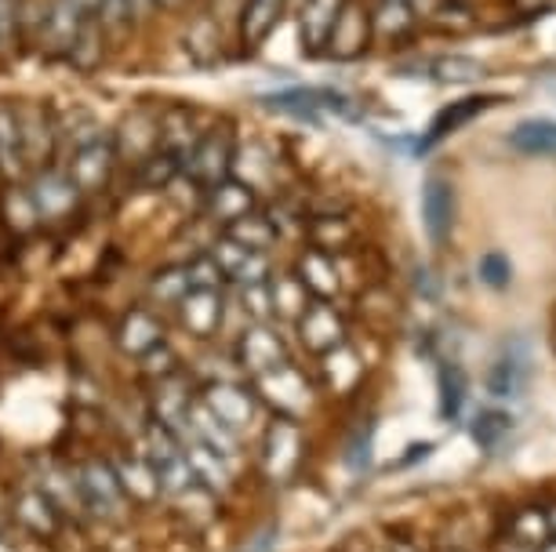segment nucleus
Listing matches in <instances>:
<instances>
[{
  "label": "nucleus",
  "instance_id": "1",
  "mask_svg": "<svg viewBox=\"0 0 556 552\" xmlns=\"http://www.w3.org/2000/svg\"><path fill=\"white\" fill-rule=\"evenodd\" d=\"M73 139V150H70V161H66V171L70 179L77 182V190L84 196L91 193H102L117 171V150H113V134H106V128L80 113V124L70 131Z\"/></svg>",
  "mask_w": 556,
  "mask_h": 552
},
{
  "label": "nucleus",
  "instance_id": "2",
  "mask_svg": "<svg viewBox=\"0 0 556 552\" xmlns=\"http://www.w3.org/2000/svg\"><path fill=\"white\" fill-rule=\"evenodd\" d=\"M73 468H77V487H80L88 519H96V524H124L131 513V502H128V495H124L117 473H113L110 458L96 454Z\"/></svg>",
  "mask_w": 556,
  "mask_h": 552
},
{
  "label": "nucleus",
  "instance_id": "3",
  "mask_svg": "<svg viewBox=\"0 0 556 552\" xmlns=\"http://www.w3.org/2000/svg\"><path fill=\"white\" fill-rule=\"evenodd\" d=\"M233 134L226 128H204L201 139L193 142L190 156L182 164V175L201 190H212L215 182L229 179V168H233Z\"/></svg>",
  "mask_w": 556,
  "mask_h": 552
},
{
  "label": "nucleus",
  "instance_id": "4",
  "mask_svg": "<svg viewBox=\"0 0 556 552\" xmlns=\"http://www.w3.org/2000/svg\"><path fill=\"white\" fill-rule=\"evenodd\" d=\"M26 190L34 196L40 222H62V218H70L84 196L77 190V182L70 179L66 164H45V168H37L34 182H29Z\"/></svg>",
  "mask_w": 556,
  "mask_h": 552
},
{
  "label": "nucleus",
  "instance_id": "5",
  "mask_svg": "<svg viewBox=\"0 0 556 552\" xmlns=\"http://www.w3.org/2000/svg\"><path fill=\"white\" fill-rule=\"evenodd\" d=\"M197 397L201 393L193 389V374L186 371H175L161 382H150V422H161L164 429L178 433V440H182L186 414H190Z\"/></svg>",
  "mask_w": 556,
  "mask_h": 552
},
{
  "label": "nucleus",
  "instance_id": "6",
  "mask_svg": "<svg viewBox=\"0 0 556 552\" xmlns=\"http://www.w3.org/2000/svg\"><path fill=\"white\" fill-rule=\"evenodd\" d=\"M201 403L215 414L218 422L229 425L237 436L255 422V389L237 378H223V382H204L201 389Z\"/></svg>",
  "mask_w": 556,
  "mask_h": 552
},
{
  "label": "nucleus",
  "instance_id": "7",
  "mask_svg": "<svg viewBox=\"0 0 556 552\" xmlns=\"http://www.w3.org/2000/svg\"><path fill=\"white\" fill-rule=\"evenodd\" d=\"M207 255L218 262V269H223L229 287L266 284V280H269V255L266 252H251V247L229 241L226 233H215V241L207 244Z\"/></svg>",
  "mask_w": 556,
  "mask_h": 552
},
{
  "label": "nucleus",
  "instance_id": "8",
  "mask_svg": "<svg viewBox=\"0 0 556 552\" xmlns=\"http://www.w3.org/2000/svg\"><path fill=\"white\" fill-rule=\"evenodd\" d=\"M255 211V190L244 182H237L233 175L223 182H215L212 190H204L201 215L207 226H215V233H223L226 226H233L237 218H244Z\"/></svg>",
  "mask_w": 556,
  "mask_h": 552
},
{
  "label": "nucleus",
  "instance_id": "9",
  "mask_svg": "<svg viewBox=\"0 0 556 552\" xmlns=\"http://www.w3.org/2000/svg\"><path fill=\"white\" fill-rule=\"evenodd\" d=\"M237 363L248 378H258V374L273 371L277 363H285V342H280V335L273 331L269 320H262V324H248L244 331H240Z\"/></svg>",
  "mask_w": 556,
  "mask_h": 552
},
{
  "label": "nucleus",
  "instance_id": "10",
  "mask_svg": "<svg viewBox=\"0 0 556 552\" xmlns=\"http://www.w3.org/2000/svg\"><path fill=\"white\" fill-rule=\"evenodd\" d=\"M88 18H99V15H88L84 8L73 4V0H51L45 8V15H40V48H45L48 55H70Z\"/></svg>",
  "mask_w": 556,
  "mask_h": 552
},
{
  "label": "nucleus",
  "instance_id": "11",
  "mask_svg": "<svg viewBox=\"0 0 556 552\" xmlns=\"http://www.w3.org/2000/svg\"><path fill=\"white\" fill-rule=\"evenodd\" d=\"M175 317L186 335L193 338H215L226 320V291H186V298L175 306Z\"/></svg>",
  "mask_w": 556,
  "mask_h": 552
},
{
  "label": "nucleus",
  "instance_id": "12",
  "mask_svg": "<svg viewBox=\"0 0 556 552\" xmlns=\"http://www.w3.org/2000/svg\"><path fill=\"white\" fill-rule=\"evenodd\" d=\"M156 145H161V113L153 110H135L131 117H124L121 131L113 134V150H117V164H139L146 156L156 153Z\"/></svg>",
  "mask_w": 556,
  "mask_h": 552
},
{
  "label": "nucleus",
  "instance_id": "13",
  "mask_svg": "<svg viewBox=\"0 0 556 552\" xmlns=\"http://www.w3.org/2000/svg\"><path fill=\"white\" fill-rule=\"evenodd\" d=\"M12 524H18L34 538H55L66 519H62V513L48 502V495L37 484H26L12 498Z\"/></svg>",
  "mask_w": 556,
  "mask_h": 552
},
{
  "label": "nucleus",
  "instance_id": "14",
  "mask_svg": "<svg viewBox=\"0 0 556 552\" xmlns=\"http://www.w3.org/2000/svg\"><path fill=\"white\" fill-rule=\"evenodd\" d=\"M113 473H117V480L124 487V495H128L131 505H142L150 509L156 502H164V491H161V480H156V468L146 462L139 451L131 454H113Z\"/></svg>",
  "mask_w": 556,
  "mask_h": 552
},
{
  "label": "nucleus",
  "instance_id": "15",
  "mask_svg": "<svg viewBox=\"0 0 556 552\" xmlns=\"http://www.w3.org/2000/svg\"><path fill=\"white\" fill-rule=\"evenodd\" d=\"M167 335H164V320L156 317L153 309H128L121 317L117 324V335H113V342H117V349L124 352V357L139 360L142 352H150L153 346H161Z\"/></svg>",
  "mask_w": 556,
  "mask_h": 552
},
{
  "label": "nucleus",
  "instance_id": "16",
  "mask_svg": "<svg viewBox=\"0 0 556 552\" xmlns=\"http://www.w3.org/2000/svg\"><path fill=\"white\" fill-rule=\"evenodd\" d=\"M18 110V128H23V153H26V171H37L51 164L55 153V124H51L45 106H15Z\"/></svg>",
  "mask_w": 556,
  "mask_h": 552
},
{
  "label": "nucleus",
  "instance_id": "17",
  "mask_svg": "<svg viewBox=\"0 0 556 552\" xmlns=\"http://www.w3.org/2000/svg\"><path fill=\"white\" fill-rule=\"evenodd\" d=\"M422 226L433 244H447L455 229V185L447 179H426L422 185Z\"/></svg>",
  "mask_w": 556,
  "mask_h": 552
},
{
  "label": "nucleus",
  "instance_id": "18",
  "mask_svg": "<svg viewBox=\"0 0 556 552\" xmlns=\"http://www.w3.org/2000/svg\"><path fill=\"white\" fill-rule=\"evenodd\" d=\"M345 0H302L299 15V34H302V51L306 55H324L331 40V29L339 23Z\"/></svg>",
  "mask_w": 556,
  "mask_h": 552
},
{
  "label": "nucleus",
  "instance_id": "19",
  "mask_svg": "<svg viewBox=\"0 0 556 552\" xmlns=\"http://www.w3.org/2000/svg\"><path fill=\"white\" fill-rule=\"evenodd\" d=\"M186 436H193V440H201L204 447H212V451L223 454L226 462H237V454H240V436H237L233 429H229V425L218 422L215 414L201 403V397L193 400L190 414H186V433H182V440H186Z\"/></svg>",
  "mask_w": 556,
  "mask_h": 552
},
{
  "label": "nucleus",
  "instance_id": "20",
  "mask_svg": "<svg viewBox=\"0 0 556 552\" xmlns=\"http://www.w3.org/2000/svg\"><path fill=\"white\" fill-rule=\"evenodd\" d=\"M182 451H186V462H190L201 487H207L212 495H226L229 487H233V462H226L218 451L204 447L201 440H193V436L182 440Z\"/></svg>",
  "mask_w": 556,
  "mask_h": 552
},
{
  "label": "nucleus",
  "instance_id": "21",
  "mask_svg": "<svg viewBox=\"0 0 556 552\" xmlns=\"http://www.w3.org/2000/svg\"><path fill=\"white\" fill-rule=\"evenodd\" d=\"M367 29H371V18H367L364 8H356L353 0H345L339 23L331 29L328 40V55L334 59H356L367 48Z\"/></svg>",
  "mask_w": 556,
  "mask_h": 552
},
{
  "label": "nucleus",
  "instance_id": "22",
  "mask_svg": "<svg viewBox=\"0 0 556 552\" xmlns=\"http://www.w3.org/2000/svg\"><path fill=\"white\" fill-rule=\"evenodd\" d=\"M23 175H26V153H23L18 110L0 102V182H15Z\"/></svg>",
  "mask_w": 556,
  "mask_h": 552
},
{
  "label": "nucleus",
  "instance_id": "23",
  "mask_svg": "<svg viewBox=\"0 0 556 552\" xmlns=\"http://www.w3.org/2000/svg\"><path fill=\"white\" fill-rule=\"evenodd\" d=\"M204 128H197V117L190 110H164L161 113V145L156 150L172 153L178 164H186V156H190L193 142L201 139Z\"/></svg>",
  "mask_w": 556,
  "mask_h": 552
},
{
  "label": "nucleus",
  "instance_id": "24",
  "mask_svg": "<svg viewBox=\"0 0 556 552\" xmlns=\"http://www.w3.org/2000/svg\"><path fill=\"white\" fill-rule=\"evenodd\" d=\"M285 12L288 0H244V8H240V40L248 48H258L262 40H269Z\"/></svg>",
  "mask_w": 556,
  "mask_h": 552
},
{
  "label": "nucleus",
  "instance_id": "25",
  "mask_svg": "<svg viewBox=\"0 0 556 552\" xmlns=\"http://www.w3.org/2000/svg\"><path fill=\"white\" fill-rule=\"evenodd\" d=\"M491 102H495V99H484V95H480V99L473 95V99L451 102V106H444V110H440L437 117H433V124H429V134H426L422 142H418V150H429L433 142L447 139L451 131H458L462 124H469V120L477 117V113H484V110L491 106Z\"/></svg>",
  "mask_w": 556,
  "mask_h": 552
},
{
  "label": "nucleus",
  "instance_id": "26",
  "mask_svg": "<svg viewBox=\"0 0 556 552\" xmlns=\"http://www.w3.org/2000/svg\"><path fill=\"white\" fill-rule=\"evenodd\" d=\"M273 171H277V161H273L258 142H248V145H240V150H233V168H229V175H233L237 182L251 185V190H262V185L273 182Z\"/></svg>",
  "mask_w": 556,
  "mask_h": 552
},
{
  "label": "nucleus",
  "instance_id": "27",
  "mask_svg": "<svg viewBox=\"0 0 556 552\" xmlns=\"http://www.w3.org/2000/svg\"><path fill=\"white\" fill-rule=\"evenodd\" d=\"M269 306L277 317H302L309 309V291L302 287V280L295 273H269Z\"/></svg>",
  "mask_w": 556,
  "mask_h": 552
},
{
  "label": "nucleus",
  "instance_id": "28",
  "mask_svg": "<svg viewBox=\"0 0 556 552\" xmlns=\"http://www.w3.org/2000/svg\"><path fill=\"white\" fill-rule=\"evenodd\" d=\"M299 331H302V342L313 349H331L334 342L342 338V324L339 317H334L331 306H324V301H317V306H309L306 312L299 317Z\"/></svg>",
  "mask_w": 556,
  "mask_h": 552
},
{
  "label": "nucleus",
  "instance_id": "29",
  "mask_svg": "<svg viewBox=\"0 0 556 552\" xmlns=\"http://www.w3.org/2000/svg\"><path fill=\"white\" fill-rule=\"evenodd\" d=\"M509 145L528 156H556V124L553 120H523L509 131Z\"/></svg>",
  "mask_w": 556,
  "mask_h": 552
},
{
  "label": "nucleus",
  "instance_id": "30",
  "mask_svg": "<svg viewBox=\"0 0 556 552\" xmlns=\"http://www.w3.org/2000/svg\"><path fill=\"white\" fill-rule=\"evenodd\" d=\"M223 233L229 236V241H237V244H244L251 247V252H266L269 255V247L280 241L277 236V229H273V222L266 215H258V211H251L244 218H237L233 226H226Z\"/></svg>",
  "mask_w": 556,
  "mask_h": 552
},
{
  "label": "nucleus",
  "instance_id": "31",
  "mask_svg": "<svg viewBox=\"0 0 556 552\" xmlns=\"http://www.w3.org/2000/svg\"><path fill=\"white\" fill-rule=\"evenodd\" d=\"M426 77L437 85H473L484 77V62L469 59V55H444L426 62Z\"/></svg>",
  "mask_w": 556,
  "mask_h": 552
},
{
  "label": "nucleus",
  "instance_id": "32",
  "mask_svg": "<svg viewBox=\"0 0 556 552\" xmlns=\"http://www.w3.org/2000/svg\"><path fill=\"white\" fill-rule=\"evenodd\" d=\"M190 291V273H186V262L182 266H164L156 269L153 280H150V298L161 301V306H178Z\"/></svg>",
  "mask_w": 556,
  "mask_h": 552
},
{
  "label": "nucleus",
  "instance_id": "33",
  "mask_svg": "<svg viewBox=\"0 0 556 552\" xmlns=\"http://www.w3.org/2000/svg\"><path fill=\"white\" fill-rule=\"evenodd\" d=\"M295 277L302 280V287L317 291V295H331V291L339 287V277H334V262H331L328 255H320V252L302 255Z\"/></svg>",
  "mask_w": 556,
  "mask_h": 552
},
{
  "label": "nucleus",
  "instance_id": "34",
  "mask_svg": "<svg viewBox=\"0 0 556 552\" xmlns=\"http://www.w3.org/2000/svg\"><path fill=\"white\" fill-rule=\"evenodd\" d=\"M139 185L142 190H167V185H172L178 175H182V164L175 161L172 153H164V150H156L153 156H146V161L139 164Z\"/></svg>",
  "mask_w": 556,
  "mask_h": 552
},
{
  "label": "nucleus",
  "instance_id": "35",
  "mask_svg": "<svg viewBox=\"0 0 556 552\" xmlns=\"http://www.w3.org/2000/svg\"><path fill=\"white\" fill-rule=\"evenodd\" d=\"M4 218H8V226H12L15 233H29V229L40 222L29 190H23V185H12V190L4 193Z\"/></svg>",
  "mask_w": 556,
  "mask_h": 552
},
{
  "label": "nucleus",
  "instance_id": "36",
  "mask_svg": "<svg viewBox=\"0 0 556 552\" xmlns=\"http://www.w3.org/2000/svg\"><path fill=\"white\" fill-rule=\"evenodd\" d=\"M182 371V360H178V352L172 349V342H161V346H153L150 352H142L139 357V374L146 382H161L167 374Z\"/></svg>",
  "mask_w": 556,
  "mask_h": 552
},
{
  "label": "nucleus",
  "instance_id": "37",
  "mask_svg": "<svg viewBox=\"0 0 556 552\" xmlns=\"http://www.w3.org/2000/svg\"><path fill=\"white\" fill-rule=\"evenodd\" d=\"M291 447H295V429L288 422H277L266 433V454H262L269 473H285V465L291 462Z\"/></svg>",
  "mask_w": 556,
  "mask_h": 552
},
{
  "label": "nucleus",
  "instance_id": "38",
  "mask_svg": "<svg viewBox=\"0 0 556 552\" xmlns=\"http://www.w3.org/2000/svg\"><path fill=\"white\" fill-rule=\"evenodd\" d=\"M186 273H190V291H226V277L218 262L207 252H197L190 262H186Z\"/></svg>",
  "mask_w": 556,
  "mask_h": 552
},
{
  "label": "nucleus",
  "instance_id": "39",
  "mask_svg": "<svg viewBox=\"0 0 556 552\" xmlns=\"http://www.w3.org/2000/svg\"><path fill=\"white\" fill-rule=\"evenodd\" d=\"M375 29L386 37H401L404 29H412L415 26V15H412V8H407V0H382L379 4V12H375Z\"/></svg>",
  "mask_w": 556,
  "mask_h": 552
},
{
  "label": "nucleus",
  "instance_id": "40",
  "mask_svg": "<svg viewBox=\"0 0 556 552\" xmlns=\"http://www.w3.org/2000/svg\"><path fill=\"white\" fill-rule=\"evenodd\" d=\"M240 295V309L251 324H262V320L273 317V306H269V287L266 284H248V287H237Z\"/></svg>",
  "mask_w": 556,
  "mask_h": 552
},
{
  "label": "nucleus",
  "instance_id": "41",
  "mask_svg": "<svg viewBox=\"0 0 556 552\" xmlns=\"http://www.w3.org/2000/svg\"><path fill=\"white\" fill-rule=\"evenodd\" d=\"M509 277H513V269L506 255L491 252L480 258V280H484L488 287H509Z\"/></svg>",
  "mask_w": 556,
  "mask_h": 552
},
{
  "label": "nucleus",
  "instance_id": "42",
  "mask_svg": "<svg viewBox=\"0 0 556 552\" xmlns=\"http://www.w3.org/2000/svg\"><path fill=\"white\" fill-rule=\"evenodd\" d=\"M15 26H18V0H0V51L12 48Z\"/></svg>",
  "mask_w": 556,
  "mask_h": 552
},
{
  "label": "nucleus",
  "instance_id": "43",
  "mask_svg": "<svg viewBox=\"0 0 556 552\" xmlns=\"http://www.w3.org/2000/svg\"><path fill=\"white\" fill-rule=\"evenodd\" d=\"M153 4H156V0H121V8H124V15H128V18H146L153 12Z\"/></svg>",
  "mask_w": 556,
  "mask_h": 552
},
{
  "label": "nucleus",
  "instance_id": "44",
  "mask_svg": "<svg viewBox=\"0 0 556 552\" xmlns=\"http://www.w3.org/2000/svg\"><path fill=\"white\" fill-rule=\"evenodd\" d=\"M73 4L84 8V12H88V15H99V12H102V4H106V0H73Z\"/></svg>",
  "mask_w": 556,
  "mask_h": 552
},
{
  "label": "nucleus",
  "instance_id": "45",
  "mask_svg": "<svg viewBox=\"0 0 556 552\" xmlns=\"http://www.w3.org/2000/svg\"><path fill=\"white\" fill-rule=\"evenodd\" d=\"M156 4H161V8H182L186 0H156Z\"/></svg>",
  "mask_w": 556,
  "mask_h": 552
}]
</instances>
